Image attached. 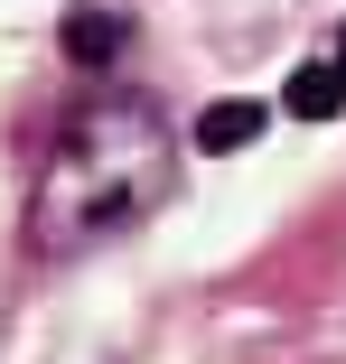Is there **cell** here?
<instances>
[{
	"mask_svg": "<svg viewBox=\"0 0 346 364\" xmlns=\"http://www.w3.org/2000/svg\"><path fill=\"white\" fill-rule=\"evenodd\" d=\"M169 196V122L150 94H94L65 122L47 187H38V243L75 252V243H112Z\"/></svg>",
	"mask_w": 346,
	"mask_h": 364,
	"instance_id": "6da1fadb",
	"label": "cell"
},
{
	"mask_svg": "<svg viewBox=\"0 0 346 364\" xmlns=\"http://www.w3.org/2000/svg\"><path fill=\"white\" fill-rule=\"evenodd\" d=\"M253 140H262V103H206V112H196V150H206V159L253 150Z\"/></svg>",
	"mask_w": 346,
	"mask_h": 364,
	"instance_id": "7a4b0ae2",
	"label": "cell"
},
{
	"mask_svg": "<svg viewBox=\"0 0 346 364\" xmlns=\"http://www.w3.org/2000/svg\"><path fill=\"white\" fill-rule=\"evenodd\" d=\"M290 112H300V122L346 112V75H337V65H300V75H290Z\"/></svg>",
	"mask_w": 346,
	"mask_h": 364,
	"instance_id": "3957f363",
	"label": "cell"
},
{
	"mask_svg": "<svg viewBox=\"0 0 346 364\" xmlns=\"http://www.w3.org/2000/svg\"><path fill=\"white\" fill-rule=\"evenodd\" d=\"M122 47V19H103V10H75V19H65V56H75V65H103Z\"/></svg>",
	"mask_w": 346,
	"mask_h": 364,
	"instance_id": "277c9868",
	"label": "cell"
},
{
	"mask_svg": "<svg viewBox=\"0 0 346 364\" xmlns=\"http://www.w3.org/2000/svg\"><path fill=\"white\" fill-rule=\"evenodd\" d=\"M337 75H346V38H337Z\"/></svg>",
	"mask_w": 346,
	"mask_h": 364,
	"instance_id": "5b68a950",
	"label": "cell"
}]
</instances>
